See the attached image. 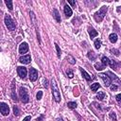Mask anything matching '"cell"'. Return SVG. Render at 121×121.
Segmentation results:
<instances>
[{
	"label": "cell",
	"instance_id": "obj_1",
	"mask_svg": "<svg viewBox=\"0 0 121 121\" xmlns=\"http://www.w3.org/2000/svg\"><path fill=\"white\" fill-rule=\"evenodd\" d=\"M107 10H108L107 6H103V7H101L100 9H99L98 11H96V12L94 14V18H95V20L97 23L101 22V21L104 19L106 13H107Z\"/></svg>",
	"mask_w": 121,
	"mask_h": 121
},
{
	"label": "cell",
	"instance_id": "obj_2",
	"mask_svg": "<svg viewBox=\"0 0 121 121\" xmlns=\"http://www.w3.org/2000/svg\"><path fill=\"white\" fill-rule=\"evenodd\" d=\"M51 88H52V94H53V98L56 102L60 101V93L59 91V88L57 86V83L54 79L51 80Z\"/></svg>",
	"mask_w": 121,
	"mask_h": 121
},
{
	"label": "cell",
	"instance_id": "obj_3",
	"mask_svg": "<svg viewBox=\"0 0 121 121\" xmlns=\"http://www.w3.org/2000/svg\"><path fill=\"white\" fill-rule=\"evenodd\" d=\"M19 95H20V98H21L23 103H27L29 101V96H28L27 91H26V89L25 87H20Z\"/></svg>",
	"mask_w": 121,
	"mask_h": 121
},
{
	"label": "cell",
	"instance_id": "obj_4",
	"mask_svg": "<svg viewBox=\"0 0 121 121\" xmlns=\"http://www.w3.org/2000/svg\"><path fill=\"white\" fill-rule=\"evenodd\" d=\"M5 25L6 26L8 27L9 30H14L15 27H16V25H15V22L11 19V17L9 15H6L5 16Z\"/></svg>",
	"mask_w": 121,
	"mask_h": 121
},
{
	"label": "cell",
	"instance_id": "obj_5",
	"mask_svg": "<svg viewBox=\"0 0 121 121\" xmlns=\"http://www.w3.org/2000/svg\"><path fill=\"white\" fill-rule=\"evenodd\" d=\"M99 77H100V78L103 80V82H104V84H105L106 87L111 86L112 79H111V77H110V76H107L106 74H100Z\"/></svg>",
	"mask_w": 121,
	"mask_h": 121
},
{
	"label": "cell",
	"instance_id": "obj_6",
	"mask_svg": "<svg viewBox=\"0 0 121 121\" xmlns=\"http://www.w3.org/2000/svg\"><path fill=\"white\" fill-rule=\"evenodd\" d=\"M0 112L3 115H8L9 113V107L8 106V104L4 103V102H1L0 104Z\"/></svg>",
	"mask_w": 121,
	"mask_h": 121
},
{
	"label": "cell",
	"instance_id": "obj_7",
	"mask_svg": "<svg viewBox=\"0 0 121 121\" xmlns=\"http://www.w3.org/2000/svg\"><path fill=\"white\" fill-rule=\"evenodd\" d=\"M38 78V72L35 68H30L29 69V79L30 81H35Z\"/></svg>",
	"mask_w": 121,
	"mask_h": 121
},
{
	"label": "cell",
	"instance_id": "obj_8",
	"mask_svg": "<svg viewBox=\"0 0 121 121\" xmlns=\"http://www.w3.org/2000/svg\"><path fill=\"white\" fill-rule=\"evenodd\" d=\"M17 73H18V75L20 76V78H25L26 76L27 71H26V67H24V66H18V67H17Z\"/></svg>",
	"mask_w": 121,
	"mask_h": 121
},
{
	"label": "cell",
	"instance_id": "obj_9",
	"mask_svg": "<svg viewBox=\"0 0 121 121\" xmlns=\"http://www.w3.org/2000/svg\"><path fill=\"white\" fill-rule=\"evenodd\" d=\"M27 51H28V44L26 43H22L19 45V53L22 54V55H24Z\"/></svg>",
	"mask_w": 121,
	"mask_h": 121
},
{
	"label": "cell",
	"instance_id": "obj_10",
	"mask_svg": "<svg viewBox=\"0 0 121 121\" xmlns=\"http://www.w3.org/2000/svg\"><path fill=\"white\" fill-rule=\"evenodd\" d=\"M30 60H31V58L29 55H23L22 57H20L19 61L24 63V64H28L30 62Z\"/></svg>",
	"mask_w": 121,
	"mask_h": 121
},
{
	"label": "cell",
	"instance_id": "obj_11",
	"mask_svg": "<svg viewBox=\"0 0 121 121\" xmlns=\"http://www.w3.org/2000/svg\"><path fill=\"white\" fill-rule=\"evenodd\" d=\"M63 11H64V14H65L66 17H70V16H72V14H73V10H72V9H71L68 5H65V6H64Z\"/></svg>",
	"mask_w": 121,
	"mask_h": 121
},
{
	"label": "cell",
	"instance_id": "obj_12",
	"mask_svg": "<svg viewBox=\"0 0 121 121\" xmlns=\"http://www.w3.org/2000/svg\"><path fill=\"white\" fill-rule=\"evenodd\" d=\"M88 32H89V35H90L91 39H93V38H95V37L97 36V31L95 28H93L92 26H89L88 27Z\"/></svg>",
	"mask_w": 121,
	"mask_h": 121
},
{
	"label": "cell",
	"instance_id": "obj_13",
	"mask_svg": "<svg viewBox=\"0 0 121 121\" xmlns=\"http://www.w3.org/2000/svg\"><path fill=\"white\" fill-rule=\"evenodd\" d=\"M119 65H120V62L116 61L115 60H110V66H111V68H112L113 70H117V68L119 67Z\"/></svg>",
	"mask_w": 121,
	"mask_h": 121
},
{
	"label": "cell",
	"instance_id": "obj_14",
	"mask_svg": "<svg viewBox=\"0 0 121 121\" xmlns=\"http://www.w3.org/2000/svg\"><path fill=\"white\" fill-rule=\"evenodd\" d=\"M79 70H80V72H81V74H82V76H83V78L86 79V80H88V81H90L91 79H92V77L83 69V68H81V67H79Z\"/></svg>",
	"mask_w": 121,
	"mask_h": 121
},
{
	"label": "cell",
	"instance_id": "obj_15",
	"mask_svg": "<svg viewBox=\"0 0 121 121\" xmlns=\"http://www.w3.org/2000/svg\"><path fill=\"white\" fill-rule=\"evenodd\" d=\"M14 85H15V80L13 79L12 80V83H11V98L14 100V101H17V97H16V94H15V90H14Z\"/></svg>",
	"mask_w": 121,
	"mask_h": 121
},
{
	"label": "cell",
	"instance_id": "obj_16",
	"mask_svg": "<svg viewBox=\"0 0 121 121\" xmlns=\"http://www.w3.org/2000/svg\"><path fill=\"white\" fill-rule=\"evenodd\" d=\"M109 39H110V41H111L112 43H116V41H117V35H116L115 33H112V34H110Z\"/></svg>",
	"mask_w": 121,
	"mask_h": 121
},
{
	"label": "cell",
	"instance_id": "obj_17",
	"mask_svg": "<svg viewBox=\"0 0 121 121\" xmlns=\"http://www.w3.org/2000/svg\"><path fill=\"white\" fill-rule=\"evenodd\" d=\"M53 13H54V18H55V20H56L58 23H60V14H59V11L55 9L53 10Z\"/></svg>",
	"mask_w": 121,
	"mask_h": 121
},
{
	"label": "cell",
	"instance_id": "obj_18",
	"mask_svg": "<svg viewBox=\"0 0 121 121\" xmlns=\"http://www.w3.org/2000/svg\"><path fill=\"white\" fill-rule=\"evenodd\" d=\"M87 57L89 58V60H94L96 58V55H95V53L94 51L90 50V51L88 52V54H87Z\"/></svg>",
	"mask_w": 121,
	"mask_h": 121
},
{
	"label": "cell",
	"instance_id": "obj_19",
	"mask_svg": "<svg viewBox=\"0 0 121 121\" xmlns=\"http://www.w3.org/2000/svg\"><path fill=\"white\" fill-rule=\"evenodd\" d=\"M104 67H105V65H103L102 63H98V62L95 63V68L97 71H101V70H103Z\"/></svg>",
	"mask_w": 121,
	"mask_h": 121
},
{
	"label": "cell",
	"instance_id": "obj_20",
	"mask_svg": "<svg viewBox=\"0 0 121 121\" xmlns=\"http://www.w3.org/2000/svg\"><path fill=\"white\" fill-rule=\"evenodd\" d=\"M98 88H100V85H99V83H93L92 85H91V90L93 91V92H95V91H97L98 90Z\"/></svg>",
	"mask_w": 121,
	"mask_h": 121
},
{
	"label": "cell",
	"instance_id": "obj_21",
	"mask_svg": "<svg viewBox=\"0 0 121 121\" xmlns=\"http://www.w3.org/2000/svg\"><path fill=\"white\" fill-rule=\"evenodd\" d=\"M101 62H102L103 65H108V64H110V60H109L107 57L103 56L102 59H101Z\"/></svg>",
	"mask_w": 121,
	"mask_h": 121
},
{
	"label": "cell",
	"instance_id": "obj_22",
	"mask_svg": "<svg viewBox=\"0 0 121 121\" xmlns=\"http://www.w3.org/2000/svg\"><path fill=\"white\" fill-rule=\"evenodd\" d=\"M96 98L99 100H103L105 98V93L104 92H98V94L96 95Z\"/></svg>",
	"mask_w": 121,
	"mask_h": 121
},
{
	"label": "cell",
	"instance_id": "obj_23",
	"mask_svg": "<svg viewBox=\"0 0 121 121\" xmlns=\"http://www.w3.org/2000/svg\"><path fill=\"white\" fill-rule=\"evenodd\" d=\"M5 3H6V5H7V7L9 8V10H12V9H13V7H12V1H10V0H6Z\"/></svg>",
	"mask_w": 121,
	"mask_h": 121
},
{
	"label": "cell",
	"instance_id": "obj_24",
	"mask_svg": "<svg viewBox=\"0 0 121 121\" xmlns=\"http://www.w3.org/2000/svg\"><path fill=\"white\" fill-rule=\"evenodd\" d=\"M100 46H101V40L96 39V40L95 41V47L96 49H99Z\"/></svg>",
	"mask_w": 121,
	"mask_h": 121
},
{
	"label": "cell",
	"instance_id": "obj_25",
	"mask_svg": "<svg viewBox=\"0 0 121 121\" xmlns=\"http://www.w3.org/2000/svg\"><path fill=\"white\" fill-rule=\"evenodd\" d=\"M66 59H67V60L69 61V63H71V64H75L76 60H75V59H74L71 55H68V56L66 57Z\"/></svg>",
	"mask_w": 121,
	"mask_h": 121
},
{
	"label": "cell",
	"instance_id": "obj_26",
	"mask_svg": "<svg viewBox=\"0 0 121 121\" xmlns=\"http://www.w3.org/2000/svg\"><path fill=\"white\" fill-rule=\"evenodd\" d=\"M67 106H68V108H70V109H76V108H77V103L71 101V102H68Z\"/></svg>",
	"mask_w": 121,
	"mask_h": 121
},
{
	"label": "cell",
	"instance_id": "obj_27",
	"mask_svg": "<svg viewBox=\"0 0 121 121\" xmlns=\"http://www.w3.org/2000/svg\"><path fill=\"white\" fill-rule=\"evenodd\" d=\"M55 47H56V50H57V55H58V57L60 58L61 52H60V46L58 45V43H55Z\"/></svg>",
	"mask_w": 121,
	"mask_h": 121
},
{
	"label": "cell",
	"instance_id": "obj_28",
	"mask_svg": "<svg viewBox=\"0 0 121 121\" xmlns=\"http://www.w3.org/2000/svg\"><path fill=\"white\" fill-rule=\"evenodd\" d=\"M13 112H14V114H15V115H17V116L20 114V111H19V109H18L16 106H14V107H13Z\"/></svg>",
	"mask_w": 121,
	"mask_h": 121
},
{
	"label": "cell",
	"instance_id": "obj_29",
	"mask_svg": "<svg viewBox=\"0 0 121 121\" xmlns=\"http://www.w3.org/2000/svg\"><path fill=\"white\" fill-rule=\"evenodd\" d=\"M66 74H67V76L70 78H72L73 77H74V74H73V72H72V70H70V69H68L67 71H66Z\"/></svg>",
	"mask_w": 121,
	"mask_h": 121
},
{
	"label": "cell",
	"instance_id": "obj_30",
	"mask_svg": "<svg viewBox=\"0 0 121 121\" xmlns=\"http://www.w3.org/2000/svg\"><path fill=\"white\" fill-rule=\"evenodd\" d=\"M42 96H43V92H42V91H39V92L37 93V95H36L37 100H40V99L42 98Z\"/></svg>",
	"mask_w": 121,
	"mask_h": 121
},
{
	"label": "cell",
	"instance_id": "obj_31",
	"mask_svg": "<svg viewBox=\"0 0 121 121\" xmlns=\"http://www.w3.org/2000/svg\"><path fill=\"white\" fill-rule=\"evenodd\" d=\"M110 88H111L112 91H115V90H117V85H115V84H112V85L110 86Z\"/></svg>",
	"mask_w": 121,
	"mask_h": 121
},
{
	"label": "cell",
	"instance_id": "obj_32",
	"mask_svg": "<svg viewBox=\"0 0 121 121\" xmlns=\"http://www.w3.org/2000/svg\"><path fill=\"white\" fill-rule=\"evenodd\" d=\"M115 98H116V101L121 102V94H118V95L115 96Z\"/></svg>",
	"mask_w": 121,
	"mask_h": 121
},
{
	"label": "cell",
	"instance_id": "obj_33",
	"mask_svg": "<svg viewBox=\"0 0 121 121\" xmlns=\"http://www.w3.org/2000/svg\"><path fill=\"white\" fill-rule=\"evenodd\" d=\"M110 116H111V118H112V119L116 120V116H115V113H114V112H111Z\"/></svg>",
	"mask_w": 121,
	"mask_h": 121
},
{
	"label": "cell",
	"instance_id": "obj_34",
	"mask_svg": "<svg viewBox=\"0 0 121 121\" xmlns=\"http://www.w3.org/2000/svg\"><path fill=\"white\" fill-rule=\"evenodd\" d=\"M30 119H31V116H30V115H27V116H26V117L24 118L23 121H30Z\"/></svg>",
	"mask_w": 121,
	"mask_h": 121
},
{
	"label": "cell",
	"instance_id": "obj_35",
	"mask_svg": "<svg viewBox=\"0 0 121 121\" xmlns=\"http://www.w3.org/2000/svg\"><path fill=\"white\" fill-rule=\"evenodd\" d=\"M111 52H114L113 54L116 55V56H118V50H116V49H111Z\"/></svg>",
	"mask_w": 121,
	"mask_h": 121
},
{
	"label": "cell",
	"instance_id": "obj_36",
	"mask_svg": "<svg viewBox=\"0 0 121 121\" xmlns=\"http://www.w3.org/2000/svg\"><path fill=\"white\" fill-rule=\"evenodd\" d=\"M68 3H69L70 5H72L73 7H75V6H76V2H74V1H68Z\"/></svg>",
	"mask_w": 121,
	"mask_h": 121
},
{
	"label": "cell",
	"instance_id": "obj_37",
	"mask_svg": "<svg viewBox=\"0 0 121 121\" xmlns=\"http://www.w3.org/2000/svg\"><path fill=\"white\" fill-rule=\"evenodd\" d=\"M43 86H44L45 88H47V87H48V83H47V79H45V80H44V83H43Z\"/></svg>",
	"mask_w": 121,
	"mask_h": 121
},
{
	"label": "cell",
	"instance_id": "obj_38",
	"mask_svg": "<svg viewBox=\"0 0 121 121\" xmlns=\"http://www.w3.org/2000/svg\"><path fill=\"white\" fill-rule=\"evenodd\" d=\"M43 116L42 115L41 117H39V118H37V121H40V120H42V119H43Z\"/></svg>",
	"mask_w": 121,
	"mask_h": 121
}]
</instances>
